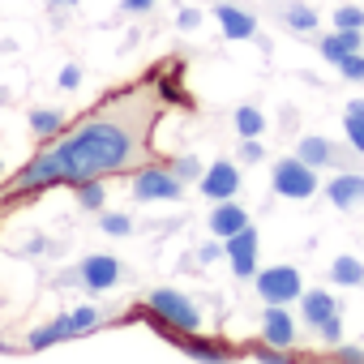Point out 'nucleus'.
<instances>
[{"label": "nucleus", "instance_id": "15", "mask_svg": "<svg viewBox=\"0 0 364 364\" xmlns=\"http://www.w3.org/2000/svg\"><path fill=\"white\" fill-rule=\"evenodd\" d=\"M360 43H364V35H360V31H338V26H334V35H321L317 52H321V56H326L330 65H338L343 56L360 52Z\"/></svg>", "mask_w": 364, "mask_h": 364}, {"label": "nucleus", "instance_id": "4", "mask_svg": "<svg viewBox=\"0 0 364 364\" xmlns=\"http://www.w3.org/2000/svg\"><path fill=\"white\" fill-rule=\"evenodd\" d=\"M180 193H185V180L171 171V163L150 159L133 176V198L137 202H180Z\"/></svg>", "mask_w": 364, "mask_h": 364}, {"label": "nucleus", "instance_id": "9", "mask_svg": "<svg viewBox=\"0 0 364 364\" xmlns=\"http://www.w3.org/2000/svg\"><path fill=\"white\" fill-rule=\"evenodd\" d=\"M77 279H82L90 291H112V287L124 279V266H120L112 253H90V257L77 266Z\"/></svg>", "mask_w": 364, "mask_h": 364}, {"label": "nucleus", "instance_id": "13", "mask_svg": "<svg viewBox=\"0 0 364 364\" xmlns=\"http://www.w3.org/2000/svg\"><path fill=\"white\" fill-rule=\"evenodd\" d=\"M210 232L219 236V240H228V236H236L240 228H249V215H245V206H236V198H228V202H219L215 210H210Z\"/></svg>", "mask_w": 364, "mask_h": 364}, {"label": "nucleus", "instance_id": "26", "mask_svg": "<svg viewBox=\"0 0 364 364\" xmlns=\"http://www.w3.org/2000/svg\"><path fill=\"white\" fill-rule=\"evenodd\" d=\"M103 232L107 236H129L133 223H129V215H103Z\"/></svg>", "mask_w": 364, "mask_h": 364}, {"label": "nucleus", "instance_id": "5", "mask_svg": "<svg viewBox=\"0 0 364 364\" xmlns=\"http://www.w3.org/2000/svg\"><path fill=\"white\" fill-rule=\"evenodd\" d=\"M270 185L279 198H291V202H309L317 193V167H309L300 154H287L274 163V176H270Z\"/></svg>", "mask_w": 364, "mask_h": 364}, {"label": "nucleus", "instance_id": "12", "mask_svg": "<svg viewBox=\"0 0 364 364\" xmlns=\"http://www.w3.org/2000/svg\"><path fill=\"white\" fill-rule=\"evenodd\" d=\"M300 313H304V326H309V330H317L326 317H334V313H338V300H334L326 287H309V291H300Z\"/></svg>", "mask_w": 364, "mask_h": 364}, {"label": "nucleus", "instance_id": "20", "mask_svg": "<svg viewBox=\"0 0 364 364\" xmlns=\"http://www.w3.org/2000/svg\"><path fill=\"white\" fill-rule=\"evenodd\" d=\"M330 279L343 283V287H360V283H364V262H360V257H334Z\"/></svg>", "mask_w": 364, "mask_h": 364}, {"label": "nucleus", "instance_id": "2", "mask_svg": "<svg viewBox=\"0 0 364 364\" xmlns=\"http://www.w3.org/2000/svg\"><path fill=\"white\" fill-rule=\"evenodd\" d=\"M103 321H107V313H103V309H95V304H77V309H69V313L52 317L48 326L31 330L26 347H31V351H43V347H56V343H69V338H82V334L99 330Z\"/></svg>", "mask_w": 364, "mask_h": 364}, {"label": "nucleus", "instance_id": "10", "mask_svg": "<svg viewBox=\"0 0 364 364\" xmlns=\"http://www.w3.org/2000/svg\"><path fill=\"white\" fill-rule=\"evenodd\" d=\"M262 343H274V347H291L296 343V321L283 304H266L262 309Z\"/></svg>", "mask_w": 364, "mask_h": 364}, {"label": "nucleus", "instance_id": "18", "mask_svg": "<svg viewBox=\"0 0 364 364\" xmlns=\"http://www.w3.org/2000/svg\"><path fill=\"white\" fill-rule=\"evenodd\" d=\"M60 129H65V116H60L56 107H39V112H31V133H35L39 141L56 137Z\"/></svg>", "mask_w": 364, "mask_h": 364}, {"label": "nucleus", "instance_id": "17", "mask_svg": "<svg viewBox=\"0 0 364 364\" xmlns=\"http://www.w3.org/2000/svg\"><path fill=\"white\" fill-rule=\"evenodd\" d=\"M343 129H347V146L355 154H364V99H351L343 112Z\"/></svg>", "mask_w": 364, "mask_h": 364}, {"label": "nucleus", "instance_id": "3", "mask_svg": "<svg viewBox=\"0 0 364 364\" xmlns=\"http://www.w3.org/2000/svg\"><path fill=\"white\" fill-rule=\"evenodd\" d=\"M146 317L154 326H167L176 334H198L202 330V313L198 304L185 296V291H176V287H154L146 296Z\"/></svg>", "mask_w": 364, "mask_h": 364}, {"label": "nucleus", "instance_id": "24", "mask_svg": "<svg viewBox=\"0 0 364 364\" xmlns=\"http://www.w3.org/2000/svg\"><path fill=\"white\" fill-rule=\"evenodd\" d=\"M171 171L185 180V185H193V180H202V171H206V167H202L193 154H180V159H171Z\"/></svg>", "mask_w": 364, "mask_h": 364}, {"label": "nucleus", "instance_id": "34", "mask_svg": "<svg viewBox=\"0 0 364 364\" xmlns=\"http://www.w3.org/2000/svg\"><path fill=\"white\" fill-rule=\"evenodd\" d=\"M48 5H52V9H73L77 0H48Z\"/></svg>", "mask_w": 364, "mask_h": 364}, {"label": "nucleus", "instance_id": "31", "mask_svg": "<svg viewBox=\"0 0 364 364\" xmlns=\"http://www.w3.org/2000/svg\"><path fill=\"white\" fill-rule=\"evenodd\" d=\"M154 0H120V14H150Z\"/></svg>", "mask_w": 364, "mask_h": 364}, {"label": "nucleus", "instance_id": "19", "mask_svg": "<svg viewBox=\"0 0 364 364\" xmlns=\"http://www.w3.org/2000/svg\"><path fill=\"white\" fill-rule=\"evenodd\" d=\"M232 120H236V133H240V137H262V133H266V116H262L253 103H240Z\"/></svg>", "mask_w": 364, "mask_h": 364}, {"label": "nucleus", "instance_id": "1", "mask_svg": "<svg viewBox=\"0 0 364 364\" xmlns=\"http://www.w3.org/2000/svg\"><path fill=\"white\" fill-rule=\"evenodd\" d=\"M167 107L171 99L163 95L159 65H154L146 77L112 90L103 103L82 112L69 129L48 137L43 150L22 171L0 180V210H14V202L31 193L39 198L43 189H56V185L73 189L82 180H112L146 167L154 159V129Z\"/></svg>", "mask_w": 364, "mask_h": 364}, {"label": "nucleus", "instance_id": "29", "mask_svg": "<svg viewBox=\"0 0 364 364\" xmlns=\"http://www.w3.org/2000/svg\"><path fill=\"white\" fill-rule=\"evenodd\" d=\"M56 82H60V90H77V86H82V69H77V65H65Z\"/></svg>", "mask_w": 364, "mask_h": 364}, {"label": "nucleus", "instance_id": "33", "mask_svg": "<svg viewBox=\"0 0 364 364\" xmlns=\"http://www.w3.org/2000/svg\"><path fill=\"white\" fill-rule=\"evenodd\" d=\"M219 253H223V245H202V249H198V262H206V266H210Z\"/></svg>", "mask_w": 364, "mask_h": 364}, {"label": "nucleus", "instance_id": "6", "mask_svg": "<svg viewBox=\"0 0 364 364\" xmlns=\"http://www.w3.org/2000/svg\"><path fill=\"white\" fill-rule=\"evenodd\" d=\"M253 283H257L262 304H291V300H300V291H304L296 266H270V270H257Z\"/></svg>", "mask_w": 364, "mask_h": 364}, {"label": "nucleus", "instance_id": "28", "mask_svg": "<svg viewBox=\"0 0 364 364\" xmlns=\"http://www.w3.org/2000/svg\"><path fill=\"white\" fill-rule=\"evenodd\" d=\"M317 334H321L326 343H338V338H343V317H338V313H334V317H326V321L317 326Z\"/></svg>", "mask_w": 364, "mask_h": 364}, {"label": "nucleus", "instance_id": "21", "mask_svg": "<svg viewBox=\"0 0 364 364\" xmlns=\"http://www.w3.org/2000/svg\"><path fill=\"white\" fill-rule=\"evenodd\" d=\"M73 193H77V206L82 210H103V202H107L103 180H82V185H73Z\"/></svg>", "mask_w": 364, "mask_h": 364}, {"label": "nucleus", "instance_id": "30", "mask_svg": "<svg viewBox=\"0 0 364 364\" xmlns=\"http://www.w3.org/2000/svg\"><path fill=\"white\" fill-rule=\"evenodd\" d=\"M176 26H180V31H198V26H202V14H198V9H180Z\"/></svg>", "mask_w": 364, "mask_h": 364}, {"label": "nucleus", "instance_id": "14", "mask_svg": "<svg viewBox=\"0 0 364 364\" xmlns=\"http://www.w3.org/2000/svg\"><path fill=\"white\" fill-rule=\"evenodd\" d=\"M215 18H219V26H223V39H253L257 35V22H253V14H245V9H236V5H215Z\"/></svg>", "mask_w": 364, "mask_h": 364}, {"label": "nucleus", "instance_id": "27", "mask_svg": "<svg viewBox=\"0 0 364 364\" xmlns=\"http://www.w3.org/2000/svg\"><path fill=\"white\" fill-rule=\"evenodd\" d=\"M266 159V146L257 141V137H245V146H240V163H262Z\"/></svg>", "mask_w": 364, "mask_h": 364}, {"label": "nucleus", "instance_id": "35", "mask_svg": "<svg viewBox=\"0 0 364 364\" xmlns=\"http://www.w3.org/2000/svg\"><path fill=\"white\" fill-rule=\"evenodd\" d=\"M0 176H5V163H0Z\"/></svg>", "mask_w": 364, "mask_h": 364}, {"label": "nucleus", "instance_id": "7", "mask_svg": "<svg viewBox=\"0 0 364 364\" xmlns=\"http://www.w3.org/2000/svg\"><path fill=\"white\" fill-rule=\"evenodd\" d=\"M198 189L210 198V202H228V198H240V167L232 159H219L202 171L198 180Z\"/></svg>", "mask_w": 364, "mask_h": 364}, {"label": "nucleus", "instance_id": "23", "mask_svg": "<svg viewBox=\"0 0 364 364\" xmlns=\"http://www.w3.org/2000/svg\"><path fill=\"white\" fill-rule=\"evenodd\" d=\"M334 26L338 31H364V9L360 5H338L334 9Z\"/></svg>", "mask_w": 364, "mask_h": 364}, {"label": "nucleus", "instance_id": "32", "mask_svg": "<svg viewBox=\"0 0 364 364\" xmlns=\"http://www.w3.org/2000/svg\"><path fill=\"white\" fill-rule=\"evenodd\" d=\"M334 360H347V364H364V351H360V347H338V351H334Z\"/></svg>", "mask_w": 364, "mask_h": 364}, {"label": "nucleus", "instance_id": "11", "mask_svg": "<svg viewBox=\"0 0 364 364\" xmlns=\"http://www.w3.org/2000/svg\"><path fill=\"white\" fill-rule=\"evenodd\" d=\"M326 198H330V206H338V210H355V206H364V176H360V171H343V176H334L330 185H326Z\"/></svg>", "mask_w": 364, "mask_h": 364}, {"label": "nucleus", "instance_id": "22", "mask_svg": "<svg viewBox=\"0 0 364 364\" xmlns=\"http://www.w3.org/2000/svg\"><path fill=\"white\" fill-rule=\"evenodd\" d=\"M283 22H287L291 31H300V35H309V31L317 26V14H313L309 5H287V14H283Z\"/></svg>", "mask_w": 364, "mask_h": 364}, {"label": "nucleus", "instance_id": "8", "mask_svg": "<svg viewBox=\"0 0 364 364\" xmlns=\"http://www.w3.org/2000/svg\"><path fill=\"white\" fill-rule=\"evenodd\" d=\"M223 253H228L236 279H253L257 274V232L253 228H240L236 236H228L223 240Z\"/></svg>", "mask_w": 364, "mask_h": 364}, {"label": "nucleus", "instance_id": "16", "mask_svg": "<svg viewBox=\"0 0 364 364\" xmlns=\"http://www.w3.org/2000/svg\"><path fill=\"white\" fill-rule=\"evenodd\" d=\"M296 154L309 163V167H326V163H334V146L326 141V137H317V133H309V137H300V146H296Z\"/></svg>", "mask_w": 364, "mask_h": 364}, {"label": "nucleus", "instance_id": "25", "mask_svg": "<svg viewBox=\"0 0 364 364\" xmlns=\"http://www.w3.org/2000/svg\"><path fill=\"white\" fill-rule=\"evenodd\" d=\"M334 69H338V73H343L347 82H364V56H360V52H351V56H343V60H338Z\"/></svg>", "mask_w": 364, "mask_h": 364}]
</instances>
